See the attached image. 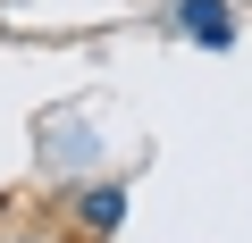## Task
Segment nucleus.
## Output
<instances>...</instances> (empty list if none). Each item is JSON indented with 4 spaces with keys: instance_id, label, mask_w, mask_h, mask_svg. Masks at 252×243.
I'll list each match as a JSON object with an SVG mask.
<instances>
[{
    "instance_id": "1",
    "label": "nucleus",
    "mask_w": 252,
    "mask_h": 243,
    "mask_svg": "<svg viewBox=\"0 0 252 243\" xmlns=\"http://www.w3.org/2000/svg\"><path fill=\"white\" fill-rule=\"evenodd\" d=\"M168 17H177V34L202 42V51H227V42H235V9H227V0H177Z\"/></svg>"
},
{
    "instance_id": "2",
    "label": "nucleus",
    "mask_w": 252,
    "mask_h": 243,
    "mask_svg": "<svg viewBox=\"0 0 252 243\" xmlns=\"http://www.w3.org/2000/svg\"><path fill=\"white\" fill-rule=\"evenodd\" d=\"M118 218H126V185H93V193H76V226H84V235H118Z\"/></svg>"
},
{
    "instance_id": "3",
    "label": "nucleus",
    "mask_w": 252,
    "mask_h": 243,
    "mask_svg": "<svg viewBox=\"0 0 252 243\" xmlns=\"http://www.w3.org/2000/svg\"><path fill=\"white\" fill-rule=\"evenodd\" d=\"M9 243H42V235H9Z\"/></svg>"
}]
</instances>
